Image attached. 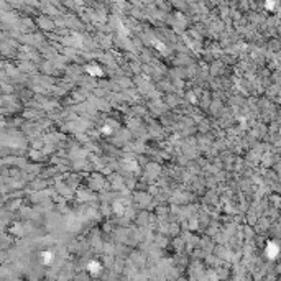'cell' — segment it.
<instances>
[{
    "instance_id": "cell-1",
    "label": "cell",
    "mask_w": 281,
    "mask_h": 281,
    "mask_svg": "<svg viewBox=\"0 0 281 281\" xmlns=\"http://www.w3.org/2000/svg\"><path fill=\"white\" fill-rule=\"evenodd\" d=\"M276 255H278V245L276 243H268V247H266V257L268 258H276Z\"/></svg>"
},
{
    "instance_id": "cell-2",
    "label": "cell",
    "mask_w": 281,
    "mask_h": 281,
    "mask_svg": "<svg viewBox=\"0 0 281 281\" xmlns=\"http://www.w3.org/2000/svg\"><path fill=\"white\" fill-rule=\"evenodd\" d=\"M89 271H91L92 274H97L99 271H100V263H97V261H91V263H89Z\"/></svg>"
},
{
    "instance_id": "cell-3",
    "label": "cell",
    "mask_w": 281,
    "mask_h": 281,
    "mask_svg": "<svg viewBox=\"0 0 281 281\" xmlns=\"http://www.w3.org/2000/svg\"><path fill=\"white\" fill-rule=\"evenodd\" d=\"M89 74H92V76H102V71L99 68H89Z\"/></svg>"
}]
</instances>
